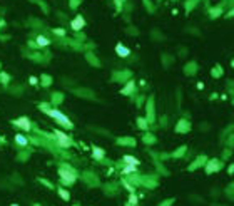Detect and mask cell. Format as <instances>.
<instances>
[{"label": "cell", "mask_w": 234, "mask_h": 206, "mask_svg": "<svg viewBox=\"0 0 234 206\" xmlns=\"http://www.w3.org/2000/svg\"><path fill=\"white\" fill-rule=\"evenodd\" d=\"M40 109L47 112V114L50 116V118L54 119V121H57L60 126H64V127H72V122H70V119L67 118L64 112H60L59 109H50V107H45V106H40Z\"/></svg>", "instance_id": "1"}, {"label": "cell", "mask_w": 234, "mask_h": 206, "mask_svg": "<svg viewBox=\"0 0 234 206\" xmlns=\"http://www.w3.org/2000/svg\"><path fill=\"white\" fill-rule=\"evenodd\" d=\"M59 176L60 179H62V183L65 184V186H70V184L75 183V173H74V169L70 168L69 164H64L59 168Z\"/></svg>", "instance_id": "2"}, {"label": "cell", "mask_w": 234, "mask_h": 206, "mask_svg": "<svg viewBox=\"0 0 234 206\" xmlns=\"http://www.w3.org/2000/svg\"><path fill=\"white\" fill-rule=\"evenodd\" d=\"M54 136L57 137L59 146H62V148H70V146L74 144L72 137H70V136H67L65 133H62V131H59V129H55V131H54Z\"/></svg>", "instance_id": "3"}, {"label": "cell", "mask_w": 234, "mask_h": 206, "mask_svg": "<svg viewBox=\"0 0 234 206\" xmlns=\"http://www.w3.org/2000/svg\"><path fill=\"white\" fill-rule=\"evenodd\" d=\"M13 124L15 126H19V127H22L24 131H30L32 129V122H30V119L29 118H19V119H13Z\"/></svg>", "instance_id": "4"}, {"label": "cell", "mask_w": 234, "mask_h": 206, "mask_svg": "<svg viewBox=\"0 0 234 206\" xmlns=\"http://www.w3.org/2000/svg\"><path fill=\"white\" fill-rule=\"evenodd\" d=\"M84 25H86V19H84L82 15L74 17L72 22H70V27H72V30H82Z\"/></svg>", "instance_id": "5"}, {"label": "cell", "mask_w": 234, "mask_h": 206, "mask_svg": "<svg viewBox=\"0 0 234 206\" xmlns=\"http://www.w3.org/2000/svg\"><path fill=\"white\" fill-rule=\"evenodd\" d=\"M115 54L119 55V57H127V55L130 54V51H129V47H126L124 44L119 42V44L115 45Z\"/></svg>", "instance_id": "6"}, {"label": "cell", "mask_w": 234, "mask_h": 206, "mask_svg": "<svg viewBox=\"0 0 234 206\" xmlns=\"http://www.w3.org/2000/svg\"><path fill=\"white\" fill-rule=\"evenodd\" d=\"M219 161L218 159H211V161L207 163V164H206V169H207V173H216L219 169Z\"/></svg>", "instance_id": "7"}, {"label": "cell", "mask_w": 234, "mask_h": 206, "mask_svg": "<svg viewBox=\"0 0 234 206\" xmlns=\"http://www.w3.org/2000/svg\"><path fill=\"white\" fill-rule=\"evenodd\" d=\"M35 44H37V47H47V45L50 44V40H49L45 35H37V37H35Z\"/></svg>", "instance_id": "8"}, {"label": "cell", "mask_w": 234, "mask_h": 206, "mask_svg": "<svg viewBox=\"0 0 234 206\" xmlns=\"http://www.w3.org/2000/svg\"><path fill=\"white\" fill-rule=\"evenodd\" d=\"M122 161H124V164H132V166H137V164H139V159H136L134 156H124Z\"/></svg>", "instance_id": "9"}, {"label": "cell", "mask_w": 234, "mask_h": 206, "mask_svg": "<svg viewBox=\"0 0 234 206\" xmlns=\"http://www.w3.org/2000/svg\"><path fill=\"white\" fill-rule=\"evenodd\" d=\"M92 156H94L95 159H102V158H104V151H102L101 148L94 146V148H92Z\"/></svg>", "instance_id": "10"}, {"label": "cell", "mask_w": 234, "mask_h": 206, "mask_svg": "<svg viewBox=\"0 0 234 206\" xmlns=\"http://www.w3.org/2000/svg\"><path fill=\"white\" fill-rule=\"evenodd\" d=\"M134 86H136V84H134V81H130V82L122 89V94H130V92L134 91Z\"/></svg>", "instance_id": "11"}, {"label": "cell", "mask_w": 234, "mask_h": 206, "mask_svg": "<svg viewBox=\"0 0 234 206\" xmlns=\"http://www.w3.org/2000/svg\"><path fill=\"white\" fill-rule=\"evenodd\" d=\"M15 143L19 144V146H22V148L27 146V139L24 136H20V134H17V136H15Z\"/></svg>", "instance_id": "12"}, {"label": "cell", "mask_w": 234, "mask_h": 206, "mask_svg": "<svg viewBox=\"0 0 234 206\" xmlns=\"http://www.w3.org/2000/svg\"><path fill=\"white\" fill-rule=\"evenodd\" d=\"M134 171H136V166H132V164H126L124 169H122L124 174H130V173H134Z\"/></svg>", "instance_id": "13"}, {"label": "cell", "mask_w": 234, "mask_h": 206, "mask_svg": "<svg viewBox=\"0 0 234 206\" xmlns=\"http://www.w3.org/2000/svg\"><path fill=\"white\" fill-rule=\"evenodd\" d=\"M10 81V77H9V74H5V72H0V82L2 84H7Z\"/></svg>", "instance_id": "14"}, {"label": "cell", "mask_w": 234, "mask_h": 206, "mask_svg": "<svg viewBox=\"0 0 234 206\" xmlns=\"http://www.w3.org/2000/svg\"><path fill=\"white\" fill-rule=\"evenodd\" d=\"M59 194H60V196H62V200H65V201H67V200H69V198H70V196H69V193H67L65 189H62V188H59Z\"/></svg>", "instance_id": "15"}, {"label": "cell", "mask_w": 234, "mask_h": 206, "mask_svg": "<svg viewBox=\"0 0 234 206\" xmlns=\"http://www.w3.org/2000/svg\"><path fill=\"white\" fill-rule=\"evenodd\" d=\"M137 126H139V127H142V129H146V127H147L146 119H144V118H139V119H137Z\"/></svg>", "instance_id": "16"}, {"label": "cell", "mask_w": 234, "mask_h": 206, "mask_svg": "<svg viewBox=\"0 0 234 206\" xmlns=\"http://www.w3.org/2000/svg\"><path fill=\"white\" fill-rule=\"evenodd\" d=\"M129 203H130V206H136L137 204V196L134 193H130V196H129Z\"/></svg>", "instance_id": "17"}, {"label": "cell", "mask_w": 234, "mask_h": 206, "mask_svg": "<svg viewBox=\"0 0 234 206\" xmlns=\"http://www.w3.org/2000/svg\"><path fill=\"white\" fill-rule=\"evenodd\" d=\"M54 34L55 35H65V30H64L62 27H60V29H54Z\"/></svg>", "instance_id": "18"}, {"label": "cell", "mask_w": 234, "mask_h": 206, "mask_svg": "<svg viewBox=\"0 0 234 206\" xmlns=\"http://www.w3.org/2000/svg\"><path fill=\"white\" fill-rule=\"evenodd\" d=\"M29 82H30V84H37L38 81H37V77H30V79H29Z\"/></svg>", "instance_id": "19"}, {"label": "cell", "mask_w": 234, "mask_h": 206, "mask_svg": "<svg viewBox=\"0 0 234 206\" xmlns=\"http://www.w3.org/2000/svg\"><path fill=\"white\" fill-rule=\"evenodd\" d=\"M2 25H3V22H2V20H0V27H2Z\"/></svg>", "instance_id": "20"}, {"label": "cell", "mask_w": 234, "mask_h": 206, "mask_svg": "<svg viewBox=\"0 0 234 206\" xmlns=\"http://www.w3.org/2000/svg\"><path fill=\"white\" fill-rule=\"evenodd\" d=\"M12 206H19V204H12Z\"/></svg>", "instance_id": "21"}, {"label": "cell", "mask_w": 234, "mask_h": 206, "mask_svg": "<svg viewBox=\"0 0 234 206\" xmlns=\"http://www.w3.org/2000/svg\"><path fill=\"white\" fill-rule=\"evenodd\" d=\"M232 67H234V60H232Z\"/></svg>", "instance_id": "22"}]
</instances>
